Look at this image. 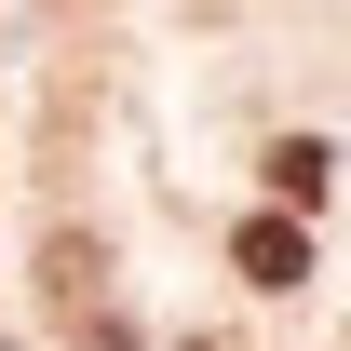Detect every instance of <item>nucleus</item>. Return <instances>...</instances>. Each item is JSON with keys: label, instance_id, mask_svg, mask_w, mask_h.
I'll list each match as a JSON object with an SVG mask.
<instances>
[{"label": "nucleus", "instance_id": "2", "mask_svg": "<svg viewBox=\"0 0 351 351\" xmlns=\"http://www.w3.org/2000/svg\"><path fill=\"white\" fill-rule=\"evenodd\" d=\"M270 189H284V203H324V149L284 135V149H270Z\"/></svg>", "mask_w": 351, "mask_h": 351}, {"label": "nucleus", "instance_id": "4", "mask_svg": "<svg viewBox=\"0 0 351 351\" xmlns=\"http://www.w3.org/2000/svg\"><path fill=\"white\" fill-rule=\"evenodd\" d=\"M82 351H135V324L122 311H82Z\"/></svg>", "mask_w": 351, "mask_h": 351}, {"label": "nucleus", "instance_id": "3", "mask_svg": "<svg viewBox=\"0 0 351 351\" xmlns=\"http://www.w3.org/2000/svg\"><path fill=\"white\" fill-rule=\"evenodd\" d=\"M41 284H54V298H82V284H95V243H82V230H54V243H41Z\"/></svg>", "mask_w": 351, "mask_h": 351}, {"label": "nucleus", "instance_id": "5", "mask_svg": "<svg viewBox=\"0 0 351 351\" xmlns=\"http://www.w3.org/2000/svg\"><path fill=\"white\" fill-rule=\"evenodd\" d=\"M189 351H217V338H189Z\"/></svg>", "mask_w": 351, "mask_h": 351}, {"label": "nucleus", "instance_id": "1", "mask_svg": "<svg viewBox=\"0 0 351 351\" xmlns=\"http://www.w3.org/2000/svg\"><path fill=\"white\" fill-rule=\"evenodd\" d=\"M298 270H311V243H298V217H243V284H270V298H284Z\"/></svg>", "mask_w": 351, "mask_h": 351}]
</instances>
